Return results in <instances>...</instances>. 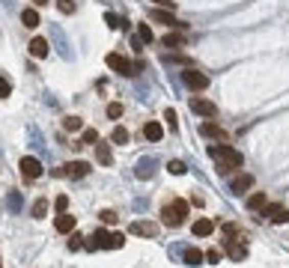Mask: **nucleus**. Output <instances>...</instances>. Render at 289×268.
<instances>
[{"instance_id": "f257e3e1", "label": "nucleus", "mask_w": 289, "mask_h": 268, "mask_svg": "<svg viewBox=\"0 0 289 268\" xmlns=\"http://www.w3.org/2000/svg\"><path fill=\"white\" fill-rule=\"evenodd\" d=\"M209 155L221 164V173H233L236 167H241V164H244L241 152H238V149H233V146H227V143H215V146H209Z\"/></svg>"}, {"instance_id": "f03ea898", "label": "nucleus", "mask_w": 289, "mask_h": 268, "mask_svg": "<svg viewBox=\"0 0 289 268\" xmlns=\"http://www.w3.org/2000/svg\"><path fill=\"white\" fill-rule=\"evenodd\" d=\"M125 245V235L122 232H107V230H96L93 232V238L86 241V248L90 250H119Z\"/></svg>"}, {"instance_id": "7ed1b4c3", "label": "nucleus", "mask_w": 289, "mask_h": 268, "mask_svg": "<svg viewBox=\"0 0 289 268\" xmlns=\"http://www.w3.org/2000/svg\"><path fill=\"white\" fill-rule=\"evenodd\" d=\"M188 221V200H173L164 206V212H161V224L164 227H182Z\"/></svg>"}, {"instance_id": "20e7f679", "label": "nucleus", "mask_w": 289, "mask_h": 268, "mask_svg": "<svg viewBox=\"0 0 289 268\" xmlns=\"http://www.w3.org/2000/svg\"><path fill=\"white\" fill-rule=\"evenodd\" d=\"M18 167H21V176L27 179V182H33V179H39L42 173H45V167H42V161H39V158H33V155H24Z\"/></svg>"}, {"instance_id": "39448f33", "label": "nucleus", "mask_w": 289, "mask_h": 268, "mask_svg": "<svg viewBox=\"0 0 289 268\" xmlns=\"http://www.w3.org/2000/svg\"><path fill=\"white\" fill-rule=\"evenodd\" d=\"M182 84H185L188 89H194V92H203V89L209 87V78L197 69H185L182 71Z\"/></svg>"}, {"instance_id": "423d86ee", "label": "nucleus", "mask_w": 289, "mask_h": 268, "mask_svg": "<svg viewBox=\"0 0 289 268\" xmlns=\"http://www.w3.org/2000/svg\"><path fill=\"white\" fill-rule=\"evenodd\" d=\"M104 63H107V66H110V69L117 71V75H137V66H131V63H128V60H125V57H122V54H107V57H104Z\"/></svg>"}, {"instance_id": "0eeeda50", "label": "nucleus", "mask_w": 289, "mask_h": 268, "mask_svg": "<svg viewBox=\"0 0 289 268\" xmlns=\"http://www.w3.org/2000/svg\"><path fill=\"white\" fill-rule=\"evenodd\" d=\"M191 110L197 113V116H206V119H215L218 116V105L215 102H209V99H191Z\"/></svg>"}, {"instance_id": "6e6552de", "label": "nucleus", "mask_w": 289, "mask_h": 268, "mask_svg": "<svg viewBox=\"0 0 289 268\" xmlns=\"http://www.w3.org/2000/svg\"><path fill=\"white\" fill-rule=\"evenodd\" d=\"M60 176H66V179H84L86 173H90V164L86 161H69V164H63L60 170H57Z\"/></svg>"}, {"instance_id": "1a4fd4ad", "label": "nucleus", "mask_w": 289, "mask_h": 268, "mask_svg": "<svg viewBox=\"0 0 289 268\" xmlns=\"http://www.w3.org/2000/svg\"><path fill=\"white\" fill-rule=\"evenodd\" d=\"M128 232L140 235V238H155L158 235V224L155 221H135V224H128Z\"/></svg>"}, {"instance_id": "9d476101", "label": "nucleus", "mask_w": 289, "mask_h": 268, "mask_svg": "<svg viewBox=\"0 0 289 268\" xmlns=\"http://www.w3.org/2000/svg\"><path fill=\"white\" fill-rule=\"evenodd\" d=\"M200 134H203V137H209V140H221V143H227V131H224L221 125L215 123V119H206V123L200 125Z\"/></svg>"}, {"instance_id": "9b49d317", "label": "nucleus", "mask_w": 289, "mask_h": 268, "mask_svg": "<svg viewBox=\"0 0 289 268\" xmlns=\"http://www.w3.org/2000/svg\"><path fill=\"white\" fill-rule=\"evenodd\" d=\"M149 15H152V21H158V24H167V27H179V30H185V24L173 15L170 9H152Z\"/></svg>"}, {"instance_id": "f8f14e48", "label": "nucleus", "mask_w": 289, "mask_h": 268, "mask_svg": "<svg viewBox=\"0 0 289 268\" xmlns=\"http://www.w3.org/2000/svg\"><path fill=\"white\" fill-rule=\"evenodd\" d=\"M262 214H265L272 224H289V209L286 206H265Z\"/></svg>"}, {"instance_id": "ddd939ff", "label": "nucleus", "mask_w": 289, "mask_h": 268, "mask_svg": "<svg viewBox=\"0 0 289 268\" xmlns=\"http://www.w3.org/2000/svg\"><path fill=\"white\" fill-rule=\"evenodd\" d=\"M251 185H254V176H251V173H238V176L230 179V191H233V194H244Z\"/></svg>"}, {"instance_id": "4468645a", "label": "nucleus", "mask_w": 289, "mask_h": 268, "mask_svg": "<svg viewBox=\"0 0 289 268\" xmlns=\"http://www.w3.org/2000/svg\"><path fill=\"white\" fill-rule=\"evenodd\" d=\"M191 230H194V235H197V238H206V235H212V232H215V221L200 217V221H194V227H191Z\"/></svg>"}, {"instance_id": "2eb2a0df", "label": "nucleus", "mask_w": 289, "mask_h": 268, "mask_svg": "<svg viewBox=\"0 0 289 268\" xmlns=\"http://www.w3.org/2000/svg\"><path fill=\"white\" fill-rule=\"evenodd\" d=\"M155 173V158H140L135 167V176L137 179H149Z\"/></svg>"}, {"instance_id": "dca6fc26", "label": "nucleus", "mask_w": 289, "mask_h": 268, "mask_svg": "<svg viewBox=\"0 0 289 268\" xmlns=\"http://www.w3.org/2000/svg\"><path fill=\"white\" fill-rule=\"evenodd\" d=\"M143 137H146V140H161V137H164V125H161V123H155V119H152V123H146V125H143Z\"/></svg>"}, {"instance_id": "f3484780", "label": "nucleus", "mask_w": 289, "mask_h": 268, "mask_svg": "<svg viewBox=\"0 0 289 268\" xmlns=\"http://www.w3.org/2000/svg\"><path fill=\"white\" fill-rule=\"evenodd\" d=\"M75 227H78V217H75V214L63 212L60 217H57V232H72Z\"/></svg>"}, {"instance_id": "a211bd4d", "label": "nucleus", "mask_w": 289, "mask_h": 268, "mask_svg": "<svg viewBox=\"0 0 289 268\" xmlns=\"http://www.w3.org/2000/svg\"><path fill=\"white\" fill-rule=\"evenodd\" d=\"M96 161L104 164V167H110V164H114V152H110V146H107V143H99V146H96Z\"/></svg>"}, {"instance_id": "6ab92c4d", "label": "nucleus", "mask_w": 289, "mask_h": 268, "mask_svg": "<svg viewBox=\"0 0 289 268\" xmlns=\"http://www.w3.org/2000/svg\"><path fill=\"white\" fill-rule=\"evenodd\" d=\"M182 259H185V265H200V262L206 259V253H203L200 248H185Z\"/></svg>"}, {"instance_id": "aec40b11", "label": "nucleus", "mask_w": 289, "mask_h": 268, "mask_svg": "<svg viewBox=\"0 0 289 268\" xmlns=\"http://www.w3.org/2000/svg\"><path fill=\"white\" fill-rule=\"evenodd\" d=\"M27 48H30V54H33V57H39V60H42V57H48V42H45L42 36H36Z\"/></svg>"}, {"instance_id": "412c9836", "label": "nucleus", "mask_w": 289, "mask_h": 268, "mask_svg": "<svg viewBox=\"0 0 289 268\" xmlns=\"http://www.w3.org/2000/svg\"><path fill=\"white\" fill-rule=\"evenodd\" d=\"M227 253H230V256H233V259H244V256H248V245H238V241H233V238H230V241H227Z\"/></svg>"}, {"instance_id": "4be33fe9", "label": "nucleus", "mask_w": 289, "mask_h": 268, "mask_svg": "<svg viewBox=\"0 0 289 268\" xmlns=\"http://www.w3.org/2000/svg\"><path fill=\"white\" fill-rule=\"evenodd\" d=\"M110 140H114V143H119V146H128L131 134H128V128H125V125H117V128L110 131Z\"/></svg>"}, {"instance_id": "5701e85b", "label": "nucleus", "mask_w": 289, "mask_h": 268, "mask_svg": "<svg viewBox=\"0 0 289 268\" xmlns=\"http://www.w3.org/2000/svg\"><path fill=\"white\" fill-rule=\"evenodd\" d=\"M265 206H269V197L265 194H251L248 197V209H251V212H262Z\"/></svg>"}, {"instance_id": "b1692460", "label": "nucleus", "mask_w": 289, "mask_h": 268, "mask_svg": "<svg viewBox=\"0 0 289 268\" xmlns=\"http://www.w3.org/2000/svg\"><path fill=\"white\" fill-rule=\"evenodd\" d=\"M21 24H24V27H30V30H33V27H39V12H36L33 6L21 12Z\"/></svg>"}, {"instance_id": "393cba45", "label": "nucleus", "mask_w": 289, "mask_h": 268, "mask_svg": "<svg viewBox=\"0 0 289 268\" xmlns=\"http://www.w3.org/2000/svg\"><path fill=\"white\" fill-rule=\"evenodd\" d=\"M161 42H164L167 48H182V45H185V36H182V33H167Z\"/></svg>"}, {"instance_id": "a878e982", "label": "nucleus", "mask_w": 289, "mask_h": 268, "mask_svg": "<svg viewBox=\"0 0 289 268\" xmlns=\"http://www.w3.org/2000/svg\"><path fill=\"white\" fill-rule=\"evenodd\" d=\"M137 36H140V42H146V45H152L155 36L152 30H149V24H137Z\"/></svg>"}, {"instance_id": "bb28decb", "label": "nucleus", "mask_w": 289, "mask_h": 268, "mask_svg": "<svg viewBox=\"0 0 289 268\" xmlns=\"http://www.w3.org/2000/svg\"><path fill=\"white\" fill-rule=\"evenodd\" d=\"M81 125H84L81 116H66V119H63V128H66V131H81Z\"/></svg>"}, {"instance_id": "cd10ccee", "label": "nucleus", "mask_w": 289, "mask_h": 268, "mask_svg": "<svg viewBox=\"0 0 289 268\" xmlns=\"http://www.w3.org/2000/svg\"><path fill=\"white\" fill-rule=\"evenodd\" d=\"M45 212H48V200H36V203H33V217H36V221H42Z\"/></svg>"}, {"instance_id": "c85d7f7f", "label": "nucleus", "mask_w": 289, "mask_h": 268, "mask_svg": "<svg viewBox=\"0 0 289 268\" xmlns=\"http://www.w3.org/2000/svg\"><path fill=\"white\" fill-rule=\"evenodd\" d=\"M167 170H170L173 176H185V173H188V167L182 164V161H176V158H173L170 164H167Z\"/></svg>"}, {"instance_id": "c756f323", "label": "nucleus", "mask_w": 289, "mask_h": 268, "mask_svg": "<svg viewBox=\"0 0 289 268\" xmlns=\"http://www.w3.org/2000/svg\"><path fill=\"white\" fill-rule=\"evenodd\" d=\"M9 92H12L9 78H6V75H0V99H9Z\"/></svg>"}, {"instance_id": "7c9ffc66", "label": "nucleus", "mask_w": 289, "mask_h": 268, "mask_svg": "<svg viewBox=\"0 0 289 268\" xmlns=\"http://www.w3.org/2000/svg\"><path fill=\"white\" fill-rule=\"evenodd\" d=\"M164 119H167V125H170L173 131L179 128V116H176V110H173V107H167V110H164Z\"/></svg>"}, {"instance_id": "2f4dec72", "label": "nucleus", "mask_w": 289, "mask_h": 268, "mask_svg": "<svg viewBox=\"0 0 289 268\" xmlns=\"http://www.w3.org/2000/svg\"><path fill=\"white\" fill-rule=\"evenodd\" d=\"M57 9H60L63 15H72V12H75V0H57Z\"/></svg>"}, {"instance_id": "473e14b6", "label": "nucleus", "mask_w": 289, "mask_h": 268, "mask_svg": "<svg viewBox=\"0 0 289 268\" xmlns=\"http://www.w3.org/2000/svg\"><path fill=\"white\" fill-rule=\"evenodd\" d=\"M107 116H110V119H119V116H122V105H119V102H110V105H107Z\"/></svg>"}, {"instance_id": "72a5a7b5", "label": "nucleus", "mask_w": 289, "mask_h": 268, "mask_svg": "<svg viewBox=\"0 0 289 268\" xmlns=\"http://www.w3.org/2000/svg\"><path fill=\"white\" fill-rule=\"evenodd\" d=\"M66 206H69V197H66V194H60V197H57V200H54V209H57V212H60V214L66 212Z\"/></svg>"}, {"instance_id": "f704fd0d", "label": "nucleus", "mask_w": 289, "mask_h": 268, "mask_svg": "<svg viewBox=\"0 0 289 268\" xmlns=\"http://www.w3.org/2000/svg\"><path fill=\"white\" fill-rule=\"evenodd\" d=\"M104 21H107V27H114V30H119V27H122V21H119L114 12H104Z\"/></svg>"}, {"instance_id": "c9c22d12", "label": "nucleus", "mask_w": 289, "mask_h": 268, "mask_svg": "<svg viewBox=\"0 0 289 268\" xmlns=\"http://www.w3.org/2000/svg\"><path fill=\"white\" fill-rule=\"evenodd\" d=\"M84 143H99V131H96V128H86L84 131Z\"/></svg>"}, {"instance_id": "e433bc0d", "label": "nucleus", "mask_w": 289, "mask_h": 268, "mask_svg": "<svg viewBox=\"0 0 289 268\" xmlns=\"http://www.w3.org/2000/svg\"><path fill=\"white\" fill-rule=\"evenodd\" d=\"M99 217H102L104 224H117V221H119V217H117V212H110V209H104V212L99 214Z\"/></svg>"}, {"instance_id": "4c0bfd02", "label": "nucleus", "mask_w": 289, "mask_h": 268, "mask_svg": "<svg viewBox=\"0 0 289 268\" xmlns=\"http://www.w3.org/2000/svg\"><path fill=\"white\" fill-rule=\"evenodd\" d=\"M206 259H209V262H212V265H215V262H221V250H206Z\"/></svg>"}, {"instance_id": "58836bf2", "label": "nucleus", "mask_w": 289, "mask_h": 268, "mask_svg": "<svg viewBox=\"0 0 289 268\" xmlns=\"http://www.w3.org/2000/svg\"><path fill=\"white\" fill-rule=\"evenodd\" d=\"M81 245H84V241H81V235H75V238H69V250H81Z\"/></svg>"}, {"instance_id": "ea45409f", "label": "nucleus", "mask_w": 289, "mask_h": 268, "mask_svg": "<svg viewBox=\"0 0 289 268\" xmlns=\"http://www.w3.org/2000/svg\"><path fill=\"white\" fill-rule=\"evenodd\" d=\"M161 9H176V0H155Z\"/></svg>"}, {"instance_id": "a19ab883", "label": "nucleus", "mask_w": 289, "mask_h": 268, "mask_svg": "<svg viewBox=\"0 0 289 268\" xmlns=\"http://www.w3.org/2000/svg\"><path fill=\"white\" fill-rule=\"evenodd\" d=\"M51 0H33V6H48Z\"/></svg>"}]
</instances>
